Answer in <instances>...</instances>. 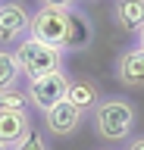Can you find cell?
<instances>
[{"mask_svg": "<svg viewBox=\"0 0 144 150\" xmlns=\"http://www.w3.org/2000/svg\"><path fill=\"white\" fill-rule=\"evenodd\" d=\"M28 38L50 44L57 50H85L94 41V25L82 9H57V6H41L38 13H31Z\"/></svg>", "mask_w": 144, "mask_h": 150, "instance_id": "cell-1", "label": "cell"}, {"mask_svg": "<svg viewBox=\"0 0 144 150\" xmlns=\"http://www.w3.org/2000/svg\"><path fill=\"white\" fill-rule=\"evenodd\" d=\"M91 119H94V134L104 144H122L135 128V106L122 97H106L97 103Z\"/></svg>", "mask_w": 144, "mask_h": 150, "instance_id": "cell-2", "label": "cell"}, {"mask_svg": "<svg viewBox=\"0 0 144 150\" xmlns=\"http://www.w3.org/2000/svg\"><path fill=\"white\" fill-rule=\"evenodd\" d=\"M13 56L19 63V72L28 75L31 81L44 78V75H53V72H63V50L41 44L35 38H22L16 44V50H13Z\"/></svg>", "mask_w": 144, "mask_h": 150, "instance_id": "cell-3", "label": "cell"}, {"mask_svg": "<svg viewBox=\"0 0 144 150\" xmlns=\"http://www.w3.org/2000/svg\"><path fill=\"white\" fill-rule=\"evenodd\" d=\"M25 94H28V103L35 110L47 112V110H53L57 103H63L69 97V75L53 72V75H44V78H35V81H28Z\"/></svg>", "mask_w": 144, "mask_h": 150, "instance_id": "cell-4", "label": "cell"}, {"mask_svg": "<svg viewBox=\"0 0 144 150\" xmlns=\"http://www.w3.org/2000/svg\"><path fill=\"white\" fill-rule=\"evenodd\" d=\"M28 25H31V13L19 0L0 3V44H19L22 38H28Z\"/></svg>", "mask_w": 144, "mask_h": 150, "instance_id": "cell-5", "label": "cell"}, {"mask_svg": "<svg viewBox=\"0 0 144 150\" xmlns=\"http://www.w3.org/2000/svg\"><path fill=\"white\" fill-rule=\"evenodd\" d=\"M113 75H116V81L122 88H128V91H144V50H138V47L122 50L116 56Z\"/></svg>", "mask_w": 144, "mask_h": 150, "instance_id": "cell-6", "label": "cell"}, {"mask_svg": "<svg viewBox=\"0 0 144 150\" xmlns=\"http://www.w3.org/2000/svg\"><path fill=\"white\" fill-rule=\"evenodd\" d=\"M82 122H85V116H82L69 100L57 103L53 110L44 112V125H47V131L53 138H72V134L82 128Z\"/></svg>", "mask_w": 144, "mask_h": 150, "instance_id": "cell-7", "label": "cell"}, {"mask_svg": "<svg viewBox=\"0 0 144 150\" xmlns=\"http://www.w3.org/2000/svg\"><path fill=\"white\" fill-rule=\"evenodd\" d=\"M31 131H35V125H31L28 112H10V110H0V147L16 150L22 141H28V138H31Z\"/></svg>", "mask_w": 144, "mask_h": 150, "instance_id": "cell-8", "label": "cell"}, {"mask_svg": "<svg viewBox=\"0 0 144 150\" xmlns=\"http://www.w3.org/2000/svg\"><path fill=\"white\" fill-rule=\"evenodd\" d=\"M72 106H75L82 116L97 110V103H100V84L94 78H85V75H78V78H69V97H66Z\"/></svg>", "mask_w": 144, "mask_h": 150, "instance_id": "cell-9", "label": "cell"}, {"mask_svg": "<svg viewBox=\"0 0 144 150\" xmlns=\"http://www.w3.org/2000/svg\"><path fill=\"white\" fill-rule=\"evenodd\" d=\"M113 19L122 31H141L144 28V0H116L113 3Z\"/></svg>", "mask_w": 144, "mask_h": 150, "instance_id": "cell-10", "label": "cell"}, {"mask_svg": "<svg viewBox=\"0 0 144 150\" xmlns=\"http://www.w3.org/2000/svg\"><path fill=\"white\" fill-rule=\"evenodd\" d=\"M19 63H16V56L6 50V47H0V91H10V88H16V81H19Z\"/></svg>", "mask_w": 144, "mask_h": 150, "instance_id": "cell-11", "label": "cell"}, {"mask_svg": "<svg viewBox=\"0 0 144 150\" xmlns=\"http://www.w3.org/2000/svg\"><path fill=\"white\" fill-rule=\"evenodd\" d=\"M28 94L19 91V88H10V91H0V110L10 112H28Z\"/></svg>", "mask_w": 144, "mask_h": 150, "instance_id": "cell-12", "label": "cell"}, {"mask_svg": "<svg viewBox=\"0 0 144 150\" xmlns=\"http://www.w3.org/2000/svg\"><path fill=\"white\" fill-rule=\"evenodd\" d=\"M16 150H47V141L41 138L38 131H31V138H28V141H22Z\"/></svg>", "mask_w": 144, "mask_h": 150, "instance_id": "cell-13", "label": "cell"}, {"mask_svg": "<svg viewBox=\"0 0 144 150\" xmlns=\"http://www.w3.org/2000/svg\"><path fill=\"white\" fill-rule=\"evenodd\" d=\"M44 6H57V9H72L75 6V0H41Z\"/></svg>", "mask_w": 144, "mask_h": 150, "instance_id": "cell-14", "label": "cell"}, {"mask_svg": "<svg viewBox=\"0 0 144 150\" xmlns=\"http://www.w3.org/2000/svg\"><path fill=\"white\" fill-rule=\"evenodd\" d=\"M128 150H144V134L135 138V141H128Z\"/></svg>", "mask_w": 144, "mask_h": 150, "instance_id": "cell-15", "label": "cell"}, {"mask_svg": "<svg viewBox=\"0 0 144 150\" xmlns=\"http://www.w3.org/2000/svg\"><path fill=\"white\" fill-rule=\"evenodd\" d=\"M138 50H144V28L138 31Z\"/></svg>", "mask_w": 144, "mask_h": 150, "instance_id": "cell-16", "label": "cell"}, {"mask_svg": "<svg viewBox=\"0 0 144 150\" xmlns=\"http://www.w3.org/2000/svg\"><path fill=\"white\" fill-rule=\"evenodd\" d=\"M0 150H6V147H0Z\"/></svg>", "mask_w": 144, "mask_h": 150, "instance_id": "cell-17", "label": "cell"}]
</instances>
